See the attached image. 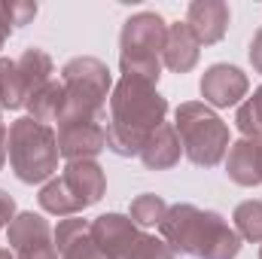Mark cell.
Here are the masks:
<instances>
[{
	"mask_svg": "<svg viewBox=\"0 0 262 259\" xmlns=\"http://www.w3.org/2000/svg\"><path fill=\"white\" fill-rule=\"evenodd\" d=\"M174 128L180 134L186 159L198 168H213L229 153V125L207 104H180L174 113Z\"/></svg>",
	"mask_w": 262,
	"mask_h": 259,
	"instance_id": "6",
	"label": "cell"
},
{
	"mask_svg": "<svg viewBox=\"0 0 262 259\" xmlns=\"http://www.w3.org/2000/svg\"><path fill=\"white\" fill-rule=\"evenodd\" d=\"M235 122H238L244 137H262V85L238 107Z\"/></svg>",
	"mask_w": 262,
	"mask_h": 259,
	"instance_id": "21",
	"label": "cell"
},
{
	"mask_svg": "<svg viewBox=\"0 0 262 259\" xmlns=\"http://www.w3.org/2000/svg\"><path fill=\"white\" fill-rule=\"evenodd\" d=\"M168 101L156 92L152 82L122 76L110 98V122H107V149L116 156H140L149 134L165 122Z\"/></svg>",
	"mask_w": 262,
	"mask_h": 259,
	"instance_id": "1",
	"label": "cell"
},
{
	"mask_svg": "<svg viewBox=\"0 0 262 259\" xmlns=\"http://www.w3.org/2000/svg\"><path fill=\"white\" fill-rule=\"evenodd\" d=\"M6 238H9V250L21 253V250H34L43 244H55L49 223L40 213H18L9 226H6Z\"/></svg>",
	"mask_w": 262,
	"mask_h": 259,
	"instance_id": "17",
	"label": "cell"
},
{
	"mask_svg": "<svg viewBox=\"0 0 262 259\" xmlns=\"http://www.w3.org/2000/svg\"><path fill=\"white\" fill-rule=\"evenodd\" d=\"M64 104H67L64 82H55V79H52L49 85H43V89L31 98L28 110H31V119H34V122L49 125V122H61V116H64Z\"/></svg>",
	"mask_w": 262,
	"mask_h": 259,
	"instance_id": "18",
	"label": "cell"
},
{
	"mask_svg": "<svg viewBox=\"0 0 262 259\" xmlns=\"http://www.w3.org/2000/svg\"><path fill=\"white\" fill-rule=\"evenodd\" d=\"M165 213H168V204L152 192H143L131 201V223H134V226H143V229L162 226Z\"/></svg>",
	"mask_w": 262,
	"mask_h": 259,
	"instance_id": "20",
	"label": "cell"
},
{
	"mask_svg": "<svg viewBox=\"0 0 262 259\" xmlns=\"http://www.w3.org/2000/svg\"><path fill=\"white\" fill-rule=\"evenodd\" d=\"M229 18H232V12L223 0H195L186 12V25L201 46L220 43L229 31Z\"/></svg>",
	"mask_w": 262,
	"mask_h": 259,
	"instance_id": "12",
	"label": "cell"
},
{
	"mask_svg": "<svg viewBox=\"0 0 262 259\" xmlns=\"http://www.w3.org/2000/svg\"><path fill=\"white\" fill-rule=\"evenodd\" d=\"M180 153H183V143H180V134L171 122H162L159 128L149 134V140L143 143L140 149V162L149 168V171H168L180 162Z\"/></svg>",
	"mask_w": 262,
	"mask_h": 259,
	"instance_id": "16",
	"label": "cell"
},
{
	"mask_svg": "<svg viewBox=\"0 0 262 259\" xmlns=\"http://www.w3.org/2000/svg\"><path fill=\"white\" fill-rule=\"evenodd\" d=\"M6 156L21 183H43L58 171V134L31 116L15 119L6 137Z\"/></svg>",
	"mask_w": 262,
	"mask_h": 259,
	"instance_id": "3",
	"label": "cell"
},
{
	"mask_svg": "<svg viewBox=\"0 0 262 259\" xmlns=\"http://www.w3.org/2000/svg\"><path fill=\"white\" fill-rule=\"evenodd\" d=\"M107 192V177L95 159L67 162L61 177L40 189V207L55 217H76L79 210L98 204Z\"/></svg>",
	"mask_w": 262,
	"mask_h": 259,
	"instance_id": "4",
	"label": "cell"
},
{
	"mask_svg": "<svg viewBox=\"0 0 262 259\" xmlns=\"http://www.w3.org/2000/svg\"><path fill=\"white\" fill-rule=\"evenodd\" d=\"M52 238H55V250L61 259H107L92 241V223L79 217H64L58 229L52 232Z\"/></svg>",
	"mask_w": 262,
	"mask_h": 259,
	"instance_id": "14",
	"label": "cell"
},
{
	"mask_svg": "<svg viewBox=\"0 0 262 259\" xmlns=\"http://www.w3.org/2000/svg\"><path fill=\"white\" fill-rule=\"evenodd\" d=\"M232 220H235L238 238L250 244H262V201H241Z\"/></svg>",
	"mask_w": 262,
	"mask_h": 259,
	"instance_id": "19",
	"label": "cell"
},
{
	"mask_svg": "<svg viewBox=\"0 0 262 259\" xmlns=\"http://www.w3.org/2000/svg\"><path fill=\"white\" fill-rule=\"evenodd\" d=\"M6 37H9V28H6V21L0 18V49H3V43H6Z\"/></svg>",
	"mask_w": 262,
	"mask_h": 259,
	"instance_id": "28",
	"label": "cell"
},
{
	"mask_svg": "<svg viewBox=\"0 0 262 259\" xmlns=\"http://www.w3.org/2000/svg\"><path fill=\"white\" fill-rule=\"evenodd\" d=\"M64 116L61 122L73 119H104V104H107V92H110V70L98 58H73L64 64ZM58 122V125H61Z\"/></svg>",
	"mask_w": 262,
	"mask_h": 259,
	"instance_id": "7",
	"label": "cell"
},
{
	"mask_svg": "<svg viewBox=\"0 0 262 259\" xmlns=\"http://www.w3.org/2000/svg\"><path fill=\"white\" fill-rule=\"evenodd\" d=\"M101 149H107V125H104V119H73V122L58 125V153L67 162L95 159Z\"/></svg>",
	"mask_w": 262,
	"mask_h": 259,
	"instance_id": "9",
	"label": "cell"
},
{
	"mask_svg": "<svg viewBox=\"0 0 262 259\" xmlns=\"http://www.w3.org/2000/svg\"><path fill=\"white\" fill-rule=\"evenodd\" d=\"M0 125H3V122H0Z\"/></svg>",
	"mask_w": 262,
	"mask_h": 259,
	"instance_id": "31",
	"label": "cell"
},
{
	"mask_svg": "<svg viewBox=\"0 0 262 259\" xmlns=\"http://www.w3.org/2000/svg\"><path fill=\"white\" fill-rule=\"evenodd\" d=\"M52 58L31 46L18 58L0 61V107L3 110H21L31 104V98L52 82Z\"/></svg>",
	"mask_w": 262,
	"mask_h": 259,
	"instance_id": "8",
	"label": "cell"
},
{
	"mask_svg": "<svg viewBox=\"0 0 262 259\" xmlns=\"http://www.w3.org/2000/svg\"><path fill=\"white\" fill-rule=\"evenodd\" d=\"M168 25L159 12H137L122 25L119 37V67L122 76H137L146 82H159L162 49H165Z\"/></svg>",
	"mask_w": 262,
	"mask_h": 259,
	"instance_id": "5",
	"label": "cell"
},
{
	"mask_svg": "<svg viewBox=\"0 0 262 259\" xmlns=\"http://www.w3.org/2000/svg\"><path fill=\"white\" fill-rule=\"evenodd\" d=\"M12 213H15V201H12L9 195L0 189V229L12 223Z\"/></svg>",
	"mask_w": 262,
	"mask_h": 259,
	"instance_id": "25",
	"label": "cell"
},
{
	"mask_svg": "<svg viewBox=\"0 0 262 259\" xmlns=\"http://www.w3.org/2000/svg\"><path fill=\"white\" fill-rule=\"evenodd\" d=\"M159 229L174 253L180 250L195 259H235L241 250L238 232L229 229V223L220 213L201 210L195 204L168 207Z\"/></svg>",
	"mask_w": 262,
	"mask_h": 259,
	"instance_id": "2",
	"label": "cell"
},
{
	"mask_svg": "<svg viewBox=\"0 0 262 259\" xmlns=\"http://www.w3.org/2000/svg\"><path fill=\"white\" fill-rule=\"evenodd\" d=\"M137 238H140L137 226L131 223V217L122 213H101L92 223V241L107 259H125Z\"/></svg>",
	"mask_w": 262,
	"mask_h": 259,
	"instance_id": "11",
	"label": "cell"
},
{
	"mask_svg": "<svg viewBox=\"0 0 262 259\" xmlns=\"http://www.w3.org/2000/svg\"><path fill=\"white\" fill-rule=\"evenodd\" d=\"M259 259H262V250H259Z\"/></svg>",
	"mask_w": 262,
	"mask_h": 259,
	"instance_id": "30",
	"label": "cell"
},
{
	"mask_svg": "<svg viewBox=\"0 0 262 259\" xmlns=\"http://www.w3.org/2000/svg\"><path fill=\"white\" fill-rule=\"evenodd\" d=\"M37 15V3H25V0H9L0 3V18L6 21V28H25L31 18Z\"/></svg>",
	"mask_w": 262,
	"mask_h": 259,
	"instance_id": "23",
	"label": "cell"
},
{
	"mask_svg": "<svg viewBox=\"0 0 262 259\" xmlns=\"http://www.w3.org/2000/svg\"><path fill=\"white\" fill-rule=\"evenodd\" d=\"M0 259H15V256H9V250H3V247H0Z\"/></svg>",
	"mask_w": 262,
	"mask_h": 259,
	"instance_id": "29",
	"label": "cell"
},
{
	"mask_svg": "<svg viewBox=\"0 0 262 259\" xmlns=\"http://www.w3.org/2000/svg\"><path fill=\"white\" fill-rule=\"evenodd\" d=\"M6 137H9V131L0 125V168H3V162H6Z\"/></svg>",
	"mask_w": 262,
	"mask_h": 259,
	"instance_id": "27",
	"label": "cell"
},
{
	"mask_svg": "<svg viewBox=\"0 0 262 259\" xmlns=\"http://www.w3.org/2000/svg\"><path fill=\"white\" fill-rule=\"evenodd\" d=\"M250 79L235 64H213L201 76V98L210 107H238L241 98H247Z\"/></svg>",
	"mask_w": 262,
	"mask_h": 259,
	"instance_id": "10",
	"label": "cell"
},
{
	"mask_svg": "<svg viewBox=\"0 0 262 259\" xmlns=\"http://www.w3.org/2000/svg\"><path fill=\"white\" fill-rule=\"evenodd\" d=\"M250 64H253L256 73H262V28L256 31V37L250 43Z\"/></svg>",
	"mask_w": 262,
	"mask_h": 259,
	"instance_id": "26",
	"label": "cell"
},
{
	"mask_svg": "<svg viewBox=\"0 0 262 259\" xmlns=\"http://www.w3.org/2000/svg\"><path fill=\"white\" fill-rule=\"evenodd\" d=\"M125 259H174V250L168 247L165 238H156V235H140L137 244L128 250Z\"/></svg>",
	"mask_w": 262,
	"mask_h": 259,
	"instance_id": "22",
	"label": "cell"
},
{
	"mask_svg": "<svg viewBox=\"0 0 262 259\" xmlns=\"http://www.w3.org/2000/svg\"><path fill=\"white\" fill-rule=\"evenodd\" d=\"M15 259H61L55 244H43V247H34V250H21L15 253Z\"/></svg>",
	"mask_w": 262,
	"mask_h": 259,
	"instance_id": "24",
	"label": "cell"
},
{
	"mask_svg": "<svg viewBox=\"0 0 262 259\" xmlns=\"http://www.w3.org/2000/svg\"><path fill=\"white\" fill-rule=\"evenodd\" d=\"M226 174L238 186H262V137H241L229 146Z\"/></svg>",
	"mask_w": 262,
	"mask_h": 259,
	"instance_id": "13",
	"label": "cell"
},
{
	"mask_svg": "<svg viewBox=\"0 0 262 259\" xmlns=\"http://www.w3.org/2000/svg\"><path fill=\"white\" fill-rule=\"evenodd\" d=\"M198 52H201V43L195 40V34L189 31L186 21L168 25V37H165V49H162V64L168 70L189 73L198 64Z\"/></svg>",
	"mask_w": 262,
	"mask_h": 259,
	"instance_id": "15",
	"label": "cell"
}]
</instances>
